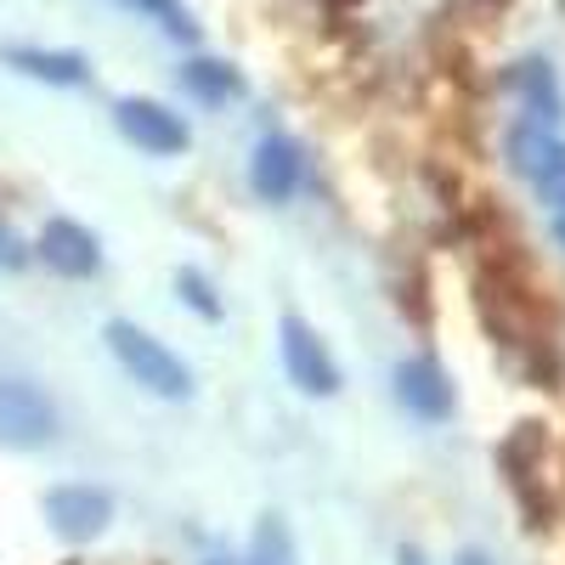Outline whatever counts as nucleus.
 Here are the masks:
<instances>
[{"mask_svg": "<svg viewBox=\"0 0 565 565\" xmlns=\"http://www.w3.org/2000/svg\"><path fill=\"white\" fill-rule=\"evenodd\" d=\"M509 159L532 181V193L548 204V221H554V238L565 244V141L543 125H521L509 136Z\"/></svg>", "mask_w": 565, "mask_h": 565, "instance_id": "f03ea898", "label": "nucleus"}, {"mask_svg": "<svg viewBox=\"0 0 565 565\" xmlns=\"http://www.w3.org/2000/svg\"><path fill=\"white\" fill-rule=\"evenodd\" d=\"M300 181H306V159L289 136H260V148L249 159V186L266 199V204H282V199H295L300 193Z\"/></svg>", "mask_w": 565, "mask_h": 565, "instance_id": "423d86ee", "label": "nucleus"}, {"mask_svg": "<svg viewBox=\"0 0 565 565\" xmlns=\"http://www.w3.org/2000/svg\"><path fill=\"white\" fill-rule=\"evenodd\" d=\"M396 396L407 402V413L430 418V424L452 413V385H447V373H441L436 362H424V356H413V362L396 367Z\"/></svg>", "mask_w": 565, "mask_h": 565, "instance_id": "1a4fd4ad", "label": "nucleus"}, {"mask_svg": "<svg viewBox=\"0 0 565 565\" xmlns=\"http://www.w3.org/2000/svg\"><path fill=\"white\" fill-rule=\"evenodd\" d=\"M181 79H186V90H199L204 103H226V97H238V74H232L226 63H186L181 68Z\"/></svg>", "mask_w": 565, "mask_h": 565, "instance_id": "9b49d317", "label": "nucleus"}, {"mask_svg": "<svg viewBox=\"0 0 565 565\" xmlns=\"http://www.w3.org/2000/svg\"><path fill=\"white\" fill-rule=\"evenodd\" d=\"M57 436V407L23 380H0V447L34 452Z\"/></svg>", "mask_w": 565, "mask_h": 565, "instance_id": "7ed1b4c3", "label": "nucleus"}, {"mask_svg": "<svg viewBox=\"0 0 565 565\" xmlns=\"http://www.w3.org/2000/svg\"><path fill=\"white\" fill-rule=\"evenodd\" d=\"M45 521H52L57 537L85 543L114 521V498L97 487H57V492H45Z\"/></svg>", "mask_w": 565, "mask_h": 565, "instance_id": "39448f33", "label": "nucleus"}, {"mask_svg": "<svg viewBox=\"0 0 565 565\" xmlns=\"http://www.w3.org/2000/svg\"><path fill=\"white\" fill-rule=\"evenodd\" d=\"M40 260L52 271H63V277H90L103 266V249H97V238H90L79 221L57 215V221H45V232H40Z\"/></svg>", "mask_w": 565, "mask_h": 565, "instance_id": "6e6552de", "label": "nucleus"}, {"mask_svg": "<svg viewBox=\"0 0 565 565\" xmlns=\"http://www.w3.org/2000/svg\"><path fill=\"white\" fill-rule=\"evenodd\" d=\"M108 351L119 356V367L130 373V380L141 385V391H153V396H186L193 391V373H186V362L164 345V340H153L148 328H136V322H125V317H114L108 328Z\"/></svg>", "mask_w": 565, "mask_h": 565, "instance_id": "f257e3e1", "label": "nucleus"}, {"mask_svg": "<svg viewBox=\"0 0 565 565\" xmlns=\"http://www.w3.org/2000/svg\"><path fill=\"white\" fill-rule=\"evenodd\" d=\"M130 12H148V18H159L170 34H181V40H193V18H186V7L181 0H125Z\"/></svg>", "mask_w": 565, "mask_h": 565, "instance_id": "ddd939ff", "label": "nucleus"}, {"mask_svg": "<svg viewBox=\"0 0 565 565\" xmlns=\"http://www.w3.org/2000/svg\"><path fill=\"white\" fill-rule=\"evenodd\" d=\"M181 289H186V300H193L204 317H215V300H210V289H204V277H199V271H181Z\"/></svg>", "mask_w": 565, "mask_h": 565, "instance_id": "4468645a", "label": "nucleus"}, {"mask_svg": "<svg viewBox=\"0 0 565 565\" xmlns=\"http://www.w3.org/2000/svg\"><path fill=\"white\" fill-rule=\"evenodd\" d=\"M249 565H295V543H289V532H282V521H266V526L255 532Z\"/></svg>", "mask_w": 565, "mask_h": 565, "instance_id": "f8f14e48", "label": "nucleus"}, {"mask_svg": "<svg viewBox=\"0 0 565 565\" xmlns=\"http://www.w3.org/2000/svg\"><path fill=\"white\" fill-rule=\"evenodd\" d=\"M282 367L306 396H334L340 391V367L328 356V345L311 334L300 317H282Z\"/></svg>", "mask_w": 565, "mask_h": 565, "instance_id": "20e7f679", "label": "nucleus"}, {"mask_svg": "<svg viewBox=\"0 0 565 565\" xmlns=\"http://www.w3.org/2000/svg\"><path fill=\"white\" fill-rule=\"evenodd\" d=\"M7 63L23 68L29 79H52V85H79V79H85V57H79V52H40V45H12Z\"/></svg>", "mask_w": 565, "mask_h": 565, "instance_id": "9d476101", "label": "nucleus"}, {"mask_svg": "<svg viewBox=\"0 0 565 565\" xmlns=\"http://www.w3.org/2000/svg\"><path fill=\"white\" fill-rule=\"evenodd\" d=\"M119 130L136 141L141 153H159V159L186 148L181 114H170L164 103H148V97H125V103H119Z\"/></svg>", "mask_w": 565, "mask_h": 565, "instance_id": "0eeeda50", "label": "nucleus"}, {"mask_svg": "<svg viewBox=\"0 0 565 565\" xmlns=\"http://www.w3.org/2000/svg\"><path fill=\"white\" fill-rule=\"evenodd\" d=\"M458 565H492V559H487V554H463Z\"/></svg>", "mask_w": 565, "mask_h": 565, "instance_id": "2eb2a0df", "label": "nucleus"}]
</instances>
